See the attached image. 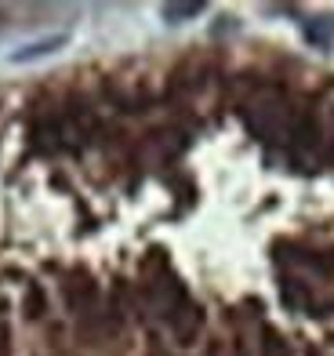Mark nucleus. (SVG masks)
Wrapping results in <instances>:
<instances>
[{"label":"nucleus","mask_w":334,"mask_h":356,"mask_svg":"<svg viewBox=\"0 0 334 356\" xmlns=\"http://www.w3.org/2000/svg\"><path fill=\"white\" fill-rule=\"evenodd\" d=\"M66 44V37H47V40H37V44H26L19 47V51L11 55V62H33V58H44V55H51L55 47Z\"/></svg>","instance_id":"1"},{"label":"nucleus","mask_w":334,"mask_h":356,"mask_svg":"<svg viewBox=\"0 0 334 356\" xmlns=\"http://www.w3.org/2000/svg\"><path fill=\"white\" fill-rule=\"evenodd\" d=\"M306 37H309L312 44H320V47H331V44H334V26L327 22V26L320 29L316 22H309V26H306Z\"/></svg>","instance_id":"2"},{"label":"nucleus","mask_w":334,"mask_h":356,"mask_svg":"<svg viewBox=\"0 0 334 356\" xmlns=\"http://www.w3.org/2000/svg\"><path fill=\"white\" fill-rule=\"evenodd\" d=\"M203 11V4H167L164 8V19H193V15H200Z\"/></svg>","instance_id":"3"},{"label":"nucleus","mask_w":334,"mask_h":356,"mask_svg":"<svg viewBox=\"0 0 334 356\" xmlns=\"http://www.w3.org/2000/svg\"><path fill=\"white\" fill-rule=\"evenodd\" d=\"M0 356H4V327H0Z\"/></svg>","instance_id":"4"}]
</instances>
